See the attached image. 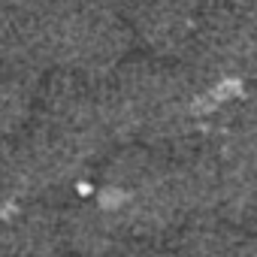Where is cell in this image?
Masks as SVG:
<instances>
[{
  "label": "cell",
  "instance_id": "cell-1",
  "mask_svg": "<svg viewBox=\"0 0 257 257\" xmlns=\"http://www.w3.org/2000/svg\"><path fill=\"white\" fill-rule=\"evenodd\" d=\"M103 112L112 134H149L158 140L185 131L191 115H197V100L179 73L137 64L103 97Z\"/></svg>",
  "mask_w": 257,
  "mask_h": 257
},
{
  "label": "cell",
  "instance_id": "cell-2",
  "mask_svg": "<svg viewBox=\"0 0 257 257\" xmlns=\"http://www.w3.org/2000/svg\"><path fill=\"white\" fill-rule=\"evenodd\" d=\"M188 49L194 52L200 70L218 85L239 82L257 67V25L242 7L215 10L194 28Z\"/></svg>",
  "mask_w": 257,
  "mask_h": 257
},
{
  "label": "cell",
  "instance_id": "cell-3",
  "mask_svg": "<svg viewBox=\"0 0 257 257\" xmlns=\"http://www.w3.org/2000/svg\"><path fill=\"white\" fill-rule=\"evenodd\" d=\"M131 25L140 40L161 55L188 49L197 28L191 16V0H134Z\"/></svg>",
  "mask_w": 257,
  "mask_h": 257
},
{
  "label": "cell",
  "instance_id": "cell-4",
  "mask_svg": "<svg viewBox=\"0 0 257 257\" xmlns=\"http://www.w3.org/2000/svg\"><path fill=\"white\" fill-rule=\"evenodd\" d=\"M10 242L7 248L13 251H49L55 245V236H61L55 230V221H49L40 212H31L25 218H19L10 230H7Z\"/></svg>",
  "mask_w": 257,
  "mask_h": 257
},
{
  "label": "cell",
  "instance_id": "cell-5",
  "mask_svg": "<svg viewBox=\"0 0 257 257\" xmlns=\"http://www.w3.org/2000/svg\"><path fill=\"white\" fill-rule=\"evenodd\" d=\"M28 103H31V94H28L25 79L0 73V137L13 134L25 121Z\"/></svg>",
  "mask_w": 257,
  "mask_h": 257
},
{
  "label": "cell",
  "instance_id": "cell-6",
  "mask_svg": "<svg viewBox=\"0 0 257 257\" xmlns=\"http://www.w3.org/2000/svg\"><path fill=\"white\" fill-rule=\"evenodd\" d=\"M239 7H242V10L248 13V19H251V22L257 25V0H242V4H239Z\"/></svg>",
  "mask_w": 257,
  "mask_h": 257
}]
</instances>
